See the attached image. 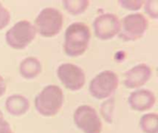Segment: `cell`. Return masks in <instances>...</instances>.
<instances>
[{"label":"cell","mask_w":158,"mask_h":133,"mask_svg":"<svg viewBox=\"0 0 158 133\" xmlns=\"http://www.w3.org/2000/svg\"><path fill=\"white\" fill-rule=\"evenodd\" d=\"M91 31L87 24L77 21L69 24L65 31L64 51L72 57L83 55L90 44Z\"/></svg>","instance_id":"1"},{"label":"cell","mask_w":158,"mask_h":133,"mask_svg":"<svg viewBox=\"0 0 158 133\" xmlns=\"http://www.w3.org/2000/svg\"><path fill=\"white\" fill-rule=\"evenodd\" d=\"M64 94L62 89L54 84L45 86L34 99V106L44 117H53L62 108Z\"/></svg>","instance_id":"2"},{"label":"cell","mask_w":158,"mask_h":133,"mask_svg":"<svg viewBox=\"0 0 158 133\" xmlns=\"http://www.w3.org/2000/svg\"><path fill=\"white\" fill-rule=\"evenodd\" d=\"M63 14L55 7H44L40 11L34 20L36 33L44 37H53L60 32L63 27Z\"/></svg>","instance_id":"3"},{"label":"cell","mask_w":158,"mask_h":133,"mask_svg":"<svg viewBox=\"0 0 158 133\" xmlns=\"http://www.w3.org/2000/svg\"><path fill=\"white\" fill-rule=\"evenodd\" d=\"M118 77L112 70H104L98 73L89 84V92L95 99L110 98L118 87Z\"/></svg>","instance_id":"4"},{"label":"cell","mask_w":158,"mask_h":133,"mask_svg":"<svg viewBox=\"0 0 158 133\" xmlns=\"http://www.w3.org/2000/svg\"><path fill=\"white\" fill-rule=\"evenodd\" d=\"M36 31L29 20H19L6 32V44L14 49H24L35 38Z\"/></svg>","instance_id":"5"},{"label":"cell","mask_w":158,"mask_h":133,"mask_svg":"<svg viewBox=\"0 0 158 133\" xmlns=\"http://www.w3.org/2000/svg\"><path fill=\"white\" fill-rule=\"evenodd\" d=\"M148 29V19L139 12L131 13L120 21L119 37L124 41H136L142 38Z\"/></svg>","instance_id":"6"},{"label":"cell","mask_w":158,"mask_h":133,"mask_svg":"<svg viewBox=\"0 0 158 133\" xmlns=\"http://www.w3.org/2000/svg\"><path fill=\"white\" fill-rule=\"evenodd\" d=\"M75 125L84 133H101L103 129L102 120L97 111L88 105L77 107L73 114Z\"/></svg>","instance_id":"7"},{"label":"cell","mask_w":158,"mask_h":133,"mask_svg":"<svg viewBox=\"0 0 158 133\" xmlns=\"http://www.w3.org/2000/svg\"><path fill=\"white\" fill-rule=\"evenodd\" d=\"M57 77L65 88L69 91L81 90L86 81V76L83 69L72 63H63L56 70Z\"/></svg>","instance_id":"8"},{"label":"cell","mask_w":158,"mask_h":133,"mask_svg":"<svg viewBox=\"0 0 158 133\" xmlns=\"http://www.w3.org/2000/svg\"><path fill=\"white\" fill-rule=\"evenodd\" d=\"M94 30L97 38L110 40L118 35L120 31V19L116 14L104 13L97 16L94 21Z\"/></svg>","instance_id":"9"},{"label":"cell","mask_w":158,"mask_h":133,"mask_svg":"<svg viewBox=\"0 0 158 133\" xmlns=\"http://www.w3.org/2000/svg\"><path fill=\"white\" fill-rule=\"evenodd\" d=\"M152 77V69L145 63L138 64L125 72L124 85L130 89H138L143 86Z\"/></svg>","instance_id":"10"},{"label":"cell","mask_w":158,"mask_h":133,"mask_svg":"<svg viewBox=\"0 0 158 133\" xmlns=\"http://www.w3.org/2000/svg\"><path fill=\"white\" fill-rule=\"evenodd\" d=\"M156 101L155 94L147 89H138L133 91L128 99L131 109L138 112H143L151 109L155 106Z\"/></svg>","instance_id":"11"},{"label":"cell","mask_w":158,"mask_h":133,"mask_svg":"<svg viewBox=\"0 0 158 133\" xmlns=\"http://www.w3.org/2000/svg\"><path fill=\"white\" fill-rule=\"evenodd\" d=\"M6 109L13 116H22L30 108V101L21 94H12L6 100Z\"/></svg>","instance_id":"12"},{"label":"cell","mask_w":158,"mask_h":133,"mask_svg":"<svg viewBox=\"0 0 158 133\" xmlns=\"http://www.w3.org/2000/svg\"><path fill=\"white\" fill-rule=\"evenodd\" d=\"M19 70L23 78L33 79L41 73L42 63L37 57L28 56L20 62Z\"/></svg>","instance_id":"13"},{"label":"cell","mask_w":158,"mask_h":133,"mask_svg":"<svg viewBox=\"0 0 158 133\" xmlns=\"http://www.w3.org/2000/svg\"><path fill=\"white\" fill-rule=\"evenodd\" d=\"M140 128L144 133L158 132V115L156 113H147L140 119Z\"/></svg>","instance_id":"14"},{"label":"cell","mask_w":158,"mask_h":133,"mask_svg":"<svg viewBox=\"0 0 158 133\" xmlns=\"http://www.w3.org/2000/svg\"><path fill=\"white\" fill-rule=\"evenodd\" d=\"M64 8L72 15H80L83 13L89 6V0H64L62 1Z\"/></svg>","instance_id":"15"},{"label":"cell","mask_w":158,"mask_h":133,"mask_svg":"<svg viewBox=\"0 0 158 133\" xmlns=\"http://www.w3.org/2000/svg\"><path fill=\"white\" fill-rule=\"evenodd\" d=\"M114 106H115V99H113V98H108L106 102L103 103V105L101 106V113H102L105 120L109 123L112 122Z\"/></svg>","instance_id":"16"},{"label":"cell","mask_w":158,"mask_h":133,"mask_svg":"<svg viewBox=\"0 0 158 133\" xmlns=\"http://www.w3.org/2000/svg\"><path fill=\"white\" fill-rule=\"evenodd\" d=\"M143 4H144L143 0H119L118 1V5L121 7L132 11L139 10L140 8L143 7Z\"/></svg>","instance_id":"17"},{"label":"cell","mask_w":158,"mask_h":133,"mask_svg":"<svg viewBox=\"0 0 158 133\" xmlns=\"http://www.w3.org/2000/svg\"><path fill=\"white\" fill-rule=\"evenodd\" d=\"M146 14L152 19L158 18V1L157 0H147L143 4Z\"/></svg>","instance_id":"18"},{"label":"cell","mask_w":158,"mask_h":133,"mask_svg":"<svg viewBox=\"0 0 158 133\" xmlns=\"http://www.w3.org/2000/svg\"><path fill=\"white\" fill-rule=\"evenodd\" d=\"M10 12L0 2V30L6 28L10 21Z\"/></svg>","instance_id":"19"},{"label":"cell","mask_w":158,"mask_h":133,"mask_svg":"<svg viewBox=\"0 0 158 133\" xmlns=\"http://www.w3.org/2000/svg\"><path fill=\"white\" fill-rule=\"evenodd\" d=\"M0 133H14L9 123L4 118V115L1 111H0Z\"/></svg>","instance_id":"20"},{"label":"cell","mask_w":158,"mask_h":133,"mask_svg":"<svg viewBox=\"0 0 158 133\" xmlns=\"http://www.w3.org/2000/svg\"><path fill=\"white\" fill-rule=\"evenodd\" d=\"M6 91V82H5V80L4 78L0 75V97L3 96L5 94Z\"/></svg>","instance_id":"21"}]
</instances>
